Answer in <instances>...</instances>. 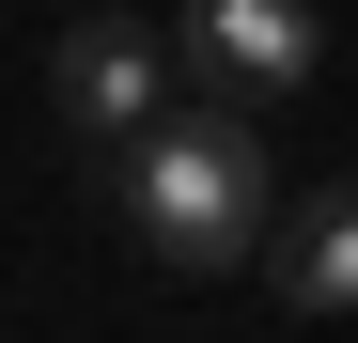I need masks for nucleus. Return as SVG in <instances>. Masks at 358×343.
<instances>
[{"instance_id": "nucleus-5", "label": "nucleus", "mask_w": 358, "mask_h": 343, "mask_svg": "<svg viewBox=\"0 0 358 343\" xmlns=\"http://www.w3.org/2000/svg\"><path fill=\"white\" fill-rule=\"evenodd\" d=\"M78 16H94V0H78Z\"/></svg>"}, {"instance_id": "nucleus-3", "label": "nucleus", "mask_w": 358, "mask_h": 343, "mask_svg": "<svg viewBox=\"0 0 358 343\" xmlns=\"http://www.w3.org/2000/svg\"><path fill=\"white\" fill-rule=\"evenodd\" d=\"M327 63V31H312V0H187V78L234 94V109H265Z\"/></svg>"}, {"instance_id": "nucleus-1", "label": "nucleus", "mask_w": 358, "mask_h": 343, "mask_svg": "<svg viewBox=\"0 0 358 343\" xmlns=\"http://www.w3.org/2000/svg\"><path fill=\"white\" fill-rule=\"evenodd\" d=\"M109 203L141 218V250L171 281H234L265 234H280V188H265V141H250V109L203 94V109H171L156 141L109 156Z\"/></svg>"}, {"instance_id": "nucleus-2", "label": "nucleus", "mask_w": 358, "mask_h": 343, "mask_svg": "<svg viewBox=\"0 0 358 343\" xmlns=\"http://www.w3.org/2000/svg\"><path fill=\"white\" fill-rule=\"evenodd\" d=\"M47 109H63L94 156H125V141H156V125H171V47H156V31H125V0H94V16L63 31V63H47Z\"/></svg>"}, {"instance_id": "nucleus-4", "label": "nucleus", "mask_w": 358, "mask_h": 343, "mask_svg": "<svg viewBox=\"0 0 358 343\" xmlns=\"http://www.w3.org/2000/svg\"><path fill=\"white\" fill-rule=\"evenodd\" d=\"M265 281H280V312H358V188H312L265 234Z\"/></svg>"}]
</instances>
